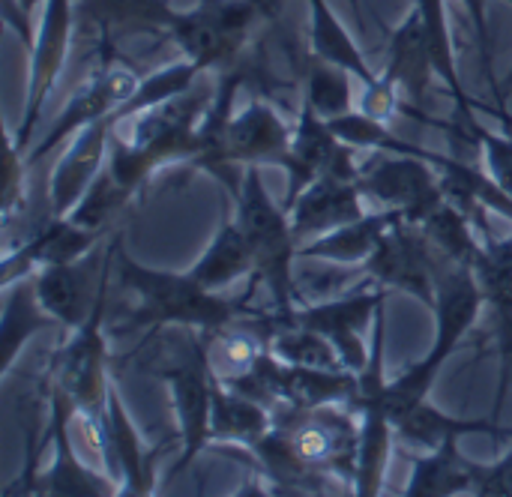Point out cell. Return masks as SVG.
I'll list each match as a JSON object with an SVG mask.
<instances>
[{
  "label": "cell",
  "instance_id": "obj_1",
  "mask_svg": "<svg viewBox=\"0 0 512 497\" xmlns=\"http://www.w3.org/2000/svg\"><path fill=\"white\" fill-rule=\"evenodd\" d=\"M255 477L270 495H330L351 489L360 453V414L351 402L273 411V426L252 447Z\"/></svg>",
  "mask_w": 512,
  "mask_h": 497
},
{
  "label": "cell",
  "instance_id": "obj_2",
  "mask_svg": "<svg viewBox=\"0 0 512 497\" xmlns=\"http://www.w3.org/2000/svg\"><path fill=\"white\" fill-rule=\"evenodd\" d=\"M213 90H186L168 102H159L147 111H138L120 123H129V138L111 132L108 141V168L120 186L138 195L147 180L168 162L198 156V129L210 108Z\"/></svg>",
  "mask_w": 512,
  "mask_h": 497
},
{
  "label": "cell",
  "instance_id": "obj_3",
  "mask_svg": "<svg viewBox=\"0 0 512 497\" xmlns=\"http://www.w3.org/2000/svg\"><path fill=\"white\" fill-rule=\"evenodd\" d=\"M123 288L138 297V309L129 312L132 327H195L201 333H219L240 318L252 315V291L243 297H225L204 288L192 273H159L141 267L123 249V234L114 255Z\"/></svg>",
  "mask_w": 512,
  "mask_h": 497
},
{
  "label": "cell",
  "instance_id": "obj_4",
  "mask_svg": "<svg viewBox=\"0 0 512 497\" xmlns=\"http://www.w3.org/2000/svg\"><path fill=\"white\" fill-rule=\"evenodd\" d=\"M234 204H237V222L255 249V273L249 276V291L255 294L258 288H267L279 312L300 306L297 270H294L300 243L294 237L291 213L267 195L258 177V165H249L243 171Z\"/></svg>",
  "mask_w": 512,
  "mask_h": 497
},
{
  "label": "cell",
  "instance_id": "obj_5",
  "mask_svg": "<svg viewBox=\"0 0 512 497\" xmlns=\"http://www.w3.org/2000/svg\"><path fill=\"white\" fill-rule=\"evenodd\" d=\"M264 18L258 0H201L192 12H177L171 42L204 72L219 75L240 60Z\"/></svg>",
  "mask_w": 512,
  "mask_h": 497
},
{
  "label": "cell",
  "instance_id": "obj_6",
  "mask_svg": "<svg viewBox=\"0 0 512 497\" xmlns=\"http://www.w3.org/2000/svg\"><path fill=\"white\" fill-rule=\"evenodd\" d=\"M126 57L129 54L123 48H96L93 69H90L87 81L81 84V90L72 93V99L63 105V111L54 117V123L42 135V141L33 150H27V156H24L27 168H36L72 132H81L84 126L117 114V108L126 105L135 96L144 75Z\"/></svg>",
  "mask_w": 512,
  "mask_h": 497
},
{
  "label": "cell",
  "instance_id": "obj_7",
  "mask_svg": "<svg viewBox=\"0 0 512 497\" xmlns=\"http://www.w3.org/2000/svg\"><path fill=\"white\" fill-rule=\"evenodd\" d=\"M384 297H387L384 285L366 273L357 285H351L348 291H342L330 300L294 306L288 312L273 309V315L279 324H300V327H309V330L327 336L336 345L345 369L360 375L372 357V342L366 345L363 333L369 324H375V315L384 306Z\"/></svg>",
  "mask_w": 512,
  "mask_h": 497
},
{
  "label": "cell",
  "instance_id": "obj_8",
  "mask_svg": "<svg viewBox=\"0 0 512 497\" xmlns=\"http://www.w3.org/2000/svg\"><path fill=\"white\" fill-rule=\"evenodd\" d=\"M291 126L282 120V114L273 108L270 99L255 96L243 111L231 114L219 150L213 153V159L204 165V171H210L234 198L240 192V174L237 168H249V165H276L282 168L288 147H291Z\"/></svg>",
  "mask_w": 512,
  "mask_h": 497
},
{
  "label": "cell",
  "instance_id": "obj_9",
  "mask_svg": "<svg viewBox=\"0 0 512 497\" xmlns=\"http://www.w3.org/2000/svg\"><path fill=\"white\" fill-rule=\"evenodd\" d=\"M105 300H99L96 312L75 330H69L72 336L54 351L51 363H48V375L51 384L60 387L78 417L84 423H102L105 417V405H108V351H105Z\"/></svg>",
  "mask_w": 512,
  "mask_h": 497
},
{
  "label": "cell",
  "instance_id": "obj_10",
  "mask_svg": "<svg viewBox=\"0 0 512 497\" xmlns=\"http://www.w3.org/2000/svg\"><path fill=\"white\" fill-rule=\"evenodd\" d=\"M453 264L456 261H450L438 249V243L423 231V225L399 219L396 225H390V231L381 237V243L363 267L384 288L405 291L417 297L423 306L435 309L438 282Z\"/></svg>",
  "mask_w": 512,
  "mask_h": 497
},
{
  "label": "cell",
  "instance_id": "obj_11",
  "mask_svg": "<svg viewBox=\"0 0 512 497\" xmlns=\"http://www.w3.org/2000/svg\"><path fill=\"white\" fill-rule=\"evenodd\" d=\"M120 231H111V240L102 246L96 243L87 255L69 264H48L33 273V285L39 294L42 309L60 321L66 330L81 327L99 306L102 297H108V279L117 255Z\"/></svg>",
  "mask_w": 512,
  "mask_h": 497
},
{
  "label": "cell",
  "instance_id": "obj_12",
  "mask_svg": "<svg viewBox=\"0 0 512 497\" xmlns=\"http://www.w3.org/2000/svg\"><path fill=\"white\" fill-rule=\"evenodd\" d=\"M177 9L168 0H78L75 33L81 51L90 57L96 48H123L138 36L171 39Z\"/></svg>",
  "mask_w": 512,
  "mask_h": 497
},
{
  "label": "cell",
  "instance_id": "obj_13",
  "mask_svg": "<svg viewBox=\"0 0 512 497\" xmlns=\"http://www.w3.org/2000/svg\"><path fill=\"white\" fill-rule=\"evenodd\" d=\"M42 24L36 30V45L30 51V87L24 102V117L18 132L9 138V147L21 156H27L33 129L42 117V108L51 96L54 81L63 72V63L72 51L75 39V6L72 0H45L42 6Z\"/></svg>",
  "mask_w": 512,
  "mask_h": 497
},
{
  "label": "cell",
  "instance_id": "obj_14",
  "mask_svg": "<svg viewBox=\"0 0 512 497\" xmlns=\"http://www.w3.org/2000/svg\"><path fill=\"white\" fill-rule=\"evenodd\" d=\"M360 189L384 210H402L408 222H423L447 195L426 156L396 153L360 168Z\"/></svg>",
  "mask_w": 512,
  "mask_h": 497
},
{
  "label": "cell",
  "instance_id": "obj_15",
  "mask_svg": "<svg viewBox=\"0 0 512 497\" xmlns=\"http://www.w3.org/2000/svg\"><path fill=\"white\" fill-rule=\"evenodd\" d=\"M282 168L288 171V192H285L282 207L291 210L294 201L300 198V192L312 180H318L321 174L360 177L363 165H357V147L336 138L330 123L321 120L312 111V105L300 102L297 126L291 132V147H288V156H285Z\"/></svg>",
  "mask_w": 512,
  "mask_h": 497
},
{
  "label": "cell",
  "instance_id": "obj_16",
  "mask_svg": "<svg viewBox=\"0 0 512 497\" xmlns=\"http://www.w3.org/2000/svg\"><path fill=\"white\" fill-rule=\"evenodd\" d=\"M48 441L54 444V459L51 468L45 474H36L27 495H45V497H105L120 495V486L108 477V474H96L93 468H87L78 453L72 450L69 441V417L78 414L72 399L51 384V399H48Z\"/></svg>",
  "mask_w": 512,
  "mask_h": 497
},
{
  "label": "cell",
  "instance_id": "obj_17",
  "mask_svg": "<svg viewBox=\"0 0 512 497\" xmlns=\"http://www.w3.org/2000/svg\"><path fill=\"white\" fill-rule=\"evenodd\" d=\"M99 456L105 474L120 486V495H150L153 492V462L159 450L147 453L114 384L108 387V405H105V420L99 429Z\"/></svg>",
  "mask_w": 512,
  "mask_h": 497
},
{
  "label": "cell",
  "instance_id": "obj_18",
  "mask_svg": "<svg viewBox=\"0 0 512 497\" xmlns=\"http://www.w3.org/2000/svg\"><path fill=\"white\" fill-rule=\"evenodd\" d=\"M363 189H360V177H342V174H321L318 180H312L300 198L294 201L291 213V225H294V237L297 243H309L315 237H324L354 219L363 216Z\"/></svg>",
  "mask_w": 512,
  "mask_h": 497
},
{
  "label": "cell",
  "instance_id": "obj_19",
  "mask_svg": "<svg viewBox=\"0 0 512 497\" xmlns=\"http://www.w3.org/2000/svg\"><path fill=\"white\" fill-rule=\"evenodd\" d=\"M471 267H474L483 297L495 309V321H498L501 384H498L492 420L501 423V408H504V399H507L512 384V234L504 240H495V237L483 240Z\"/></svg>",
  "mask_w": 512,
  "mask_h": 497
},
{
  "label": "cell",
  "instance_id": "obj_20",
  "mask_svg": "<svg viewBox=\"0 0 512 497\" xmlns=\"http://www.w3.org/2000/svg\"><path fill=\"white\" fill-rule=\"evenodd\" d=\"M117 123H120L117 114H111V117H102V120L84 126L81 132H75V141L57 159V165L51 171V183H48L54 216H66L84 198V192L90 189L96 174L105 168L108 141H111V132Z\"/></svg>",
  "mask_w": 512,
  "mask_h": 497
},
{
  "label": "cell",
  "instance_id": "obj_21",
  "mask_svg": "<svg viewBox=\"0 0 512 497\" xmlns=\"http://www.w3.org/2000/svg\"><path fill=\"white\" fill-rule=\"evenodd\" d=\"M435 66L429 57V45H426V30H423V15L414 6L411 15L396 27V33H390L387 42V66L381 81L390 84L393 90H399V96H408V105L399 108V114H414L426 108V96L432 87Z\"/></svg>",
  "mask_w": 512,
  "mask_h": 497
},
{
  "label": "cell",
  "instance_id": "obj_22",
  "mask_svg": "<svg viewBox=\"0 0 512 497\" xmlns=\"http://www.w3.org/2000/svg\"><path fill=\"white\" fill-rule=\"evenodd\" d=\"M399 219H405L402 210H378V213H363L360 219L315 237L309 243H303L297 249V258H309V261H333V264H366L369 255L375 252V246L381 243V237L390 231V225H396Z\"/></svg>",
  "mask_w": 512,
  "mask_h": 497
},
{
  "label": "cell",
  "instance_id": "obj_23",
  "mask_svg": "<svg viewBox=\"0 0 512 497\" xmlns=\"http://www.w3.org/2000/svg\"><path fill=\"white\" fill-rule=\"evenodd\" d=\"M474 477L477 462H471L459 450V435L441 441L429 450V456L414 462L411 480L405 486V497H447V495H474Z\"/></svg>",
  "mask_w": 512,
  "mask_h": 497
},
{
  "label": "cell",
  "instance_id": "obj_24",
  "mask_svg": "<svg viewBox=\"0 0 512 497\" xmlns=\"http://www.w3.org/2000/svg\"><path fill=\"white\" fill-rule=\"evenodd\" d=\"M273 426V411L228 384L213 378V408H210V444H240L252 447Z\"/></svg>",
  "mask_w": 512,
  "mask_h": 497
},
{
  "label": "cell",
  "instance_id": "obj_25",
  "mask_svg": "<svg viewBox=\"0 0 512 497\" xmlns=\"http://www.w3.org/2000/svg\"><path fill=\"white\" fill-rule=\"evenodd\" d=\"M414 6L423 15L426 45H429V57H432V66H435V75H438V81H444V87L456 99V108H459L456 120H462V126L474 138V129L480 126L477 123V102L465 93L459 69H456V51H453V36H450V24H447L444 0H417Z\"/></svg>",
  "mask_w": 512,
  "mask_h": 497
},
{
  "label": "cell",
  "instance_id": "obj_26",
  "mask_svg": "<svg viewBox=\"0 0 512 497\" xmlns=\"http://www.w3.org/2000/svg\"><path fill=\"white\" fill-rule=\"evenodd\" d=\"M189 273L210 291H225L237 279H246L255 273V249L237 219L222 222L213 243L207 246V252L198 258V264Z\"/></svg>",
  "mask_w": 512,
  "mask_h": 497
},
{
  "label": "cell",
  "instance_id": "obj_27",
  "mask_svg": "<svg viewBox=\"0 0 512 497\" xmlns=\"http://www.w3.org/2000/svg\"><path fill=\"white\" fill-rule=\"evenodd\" d=\"M3 318H0V345H3V360H0V372L3 378L12 372L15 357L21 354L24 342H30L33 333H39L48 321H54L36 294L33 276L18 279L15 285L3 288Z\"/></svg>",
  "mask_w": 512,
  "mask_h": 497
},
{
  "label": "cell",
  "instance_id": "obj_28",
  "mask_svg": "<svg viewBox=\"0 0 512 497\" xmlns=\"http://www.w3.org/2000/svg\"><path fill=\"white\" fill-rule=\"evenodd\" d=\"M396 435L405 438L408 444L417 447H438L441 441L459 435H495V438H507L512 441V429H504L501 423L489 420H465V417H447L444 411H438L429 402H420L417 408H411L402 420H396Z\"/></svg>",
  "mask_w": 512,
  "mask_h": 497
},
{
  "label": "cell",
  "instance_id": "obj_29",
  "mask_svg": "<svg viewBox=\"0 0 512 497\" xmlns=\"http://www.w3.org/2000/svg\"><path fill=\"white\" fill-rule=\"evenodd\" d=\"M312 18H309V51L348 69L354 78L363 81V87H372L378 81V75L369 69L363 51L354 45V39L345 33V27L336 21V15L330 12L327 0H309Z\"/></svg>",
  "mask_w": 512,
  "mask_h": 497
},
{
  "label": "cell",
  "instance_id": "obj_30",
  "mask_svg": "<svg viewBox=\"0 0 512 497\" xmlns=\"http://www.w3.org/2000/svg\"><path fill=\"white\" fill-rule=\"evenodd\" d=\"M300 102L312 105V111L327 123L342 114H351V72L318 54H309L300 84Z\"/></svg>",
  "mask_w": 512,
  "mask_h": 497
},
{
  "label": "cell",
  "instance_id": "obj_31",
  "mask_svg": "<svg viewBox=\"0 0 512 497\" xmlns=\"http://www.w3.org/2000/svg\"><path fill=\"white\" fill-rule=\"evenodd\" d=\"M420 225H423V231L438 243V249H441L450 261L465 264V267L474 264V258H477V252H480V246H483L480 231L474 228V222H471L450 198H444Z\"/></svg>",
  "mask_w": 512,
  "mask_h": 497
},
{
  "label": "cell",
  "instance_id": "obj_32",
  "mask_svg": "<svg viewBox=\"0 0 512 497\" xmlns=\"http://www.w3.org/2000/svg\"><path fill=\"white\" fill-rule=\"evenodd\" d=\"M273 321H276V315H273ZM267 348H270L279 360H285V363H291V366L345 369V363H342L336 345H333L327 336H321V333H315V330H309V327H300V324H279V321H276V330H273Z\"/></svg>",
  "mask_w": 512,
  "mask_h": 497
},
{
  "label": "cell",
  "instance_id": "obj_33",
  "mask_svg": "<svg viewBox=\"0 0 512 497\" xmlns=\"http://www.w3.org/2000/svg\"><path fill=\"white\" fill-rule=\"evenodd\" d=\"M135 195L117 183V177L111 174L108 162L105 168L96 174V180L90 183V189L84 192V198L66 213V219H72L75 225H84V228H96V231H114V219L117 213L132 201Z\"/></svg>",
  "mask_w": 512,
  "mask_h": 497
},
{
  "label": "cell",
  "instance_id": "obj_34",
  "mask_svg": "<svg viewBox=\"0 0 512 497\" xmlns=\"http://www.w3.org/2000/svg\"><path fill=\"white\" fill-rule=\"evenodd\" d=\"M201 72H204V69H201L195 60H189V57L180 60V63L162 66V69H156V72H147V75L141 78L135 96H132L126 105L117 108V120H126V117H132V114H138V111H147V108H153V105H159V102H168V99L186 93V90L198 81Z\"/></svg>",
  "mask_w": 512,
  "mask_h": 497
},
{
  "label": "cell",
  "instance_id": "obj_35",
  "mask_svg": "<svg viewBox=\"0 0 512 497\" xmlns=\"http://www.w3.org/2000/svg\"><path fill=\"white\" fill-rule=\"evenodd\" d=\"M474 141L483 144V153H486L492 177L510 192L512 198V132L504 129V135H498V132H489V129L477 126L474 129Z\"/></svg>",
  "mask_w": 512,
  "mask_h": 497
},
{
  "label": "cell",
  "instance_id": "obj_36",
  "mask_svg": "<svg viewBox=\"0 0 512 497\" xmlns=\"http://www.w3.org/2000/svg\"><path fill=\"white\" fill-rule=\"evenodd\" d=\"M474 495L512 497V450L504 459H498V462H492V465H477Z\"/></svg>",
  "mask_w": 512,
  "mask_h": 497
},
{
  "label": "cell",
  "instance_id": "obj_37",
  "mask_svg": "<svg viewBox=\"0 0 512 497\" xmlns=\"http://www.w3.org/2000/svg\"><path fill=\"white\" fill-rule=\"evenodd\" d=\"M468 15H471V24H474V33H477V42H480V57H483V75L489 78V84L495 87V72H492V42H489V21H486V3L489 0H462Z\"/></svg>",
  "mask_w": 512,
  "mask_h": 497
},
{
  "label": "cell",
  "instance_id": "obj_38",
  "mask_svg": "<svg viewBox=\"0 0 512 497\" xmlns=\"http://www.w3.org/2000/svg\"><path fill=\"white\" fill-rule=\"evenodd\" d=\"M3 21H6V27H12V30L18 33L21 45H24L27 51H33V45H36V30H33V21H30V15L21 9L18 0H3Z\"/></svg>",
  "mask_w": 512,
  "mask_h": 497
},
{
  "label": "cell",
  "instance_id": "obj_39",
  "mask_svg": "<svg viewBox=\"0 0 512 497\" xmlns=\"http://www.w3.org/2000/svg\"><path fill=\"white\" fill-rule=\"evenodd\" d=\"M18 3H21V9H24L27 15H33V12H36V6H39V3H45V0H18Z\"/></svg>",
  "mask_w": 512,
  "mask_h": 497
},
{
  "label": "cell",
  "instance_id": "obj_40",
  "mask_svg": "<svg viewBox=\"0 0 512 497\" xmlns=\"http://www.w3.org/2000/svg\"><path fill=\"white\" fill-rule=\"evenodd\" d=\"M279 3H282V0H279ZM348 3L354 6V12H357V15H360V6H366V0H348Z\"/></svg>",
  "mask_w": 512,
  "mask_h": 497
},
{
  "label": "cell",
  "instance_id": "obj_41",
  "mask_svg": "<svg viewBox=\"0 0 512 497\" xmlns=\"http://www.w3.org/2000/svg\"><path fill=\"white\" fill-rule=\"evenodd\" d=\"M258 3H261V0H258Z\"/></svg>",
  "mask_w": 512,
  "mask_h": 497
}]
</instances>
